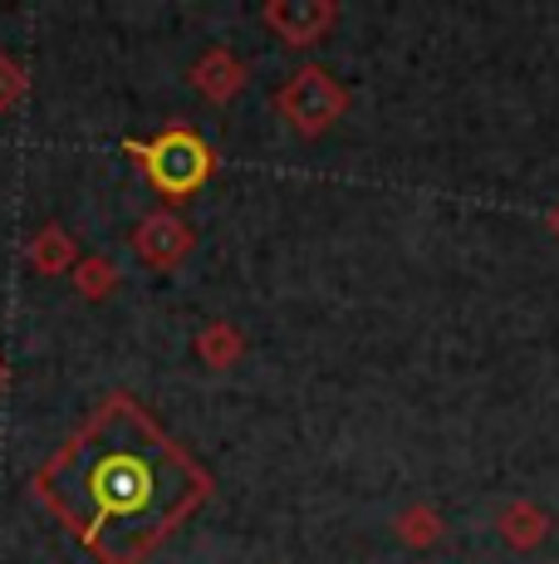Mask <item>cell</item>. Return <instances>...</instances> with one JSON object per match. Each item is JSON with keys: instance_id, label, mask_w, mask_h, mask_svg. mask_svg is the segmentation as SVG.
Returning a JSON list of instances; mask_svg holds the SVG:
<instances>
[{"instance_id": "cell-9", "label": "cell", "mask_w": 559, "mask_h": 564, "mask_svg": "<svg viewBox=\"0 0 559 564\" xmlns=\"http://www.w3.org/2000/svg\"><path fill=\"white\" fill-rule=\"evenodd\" d=\"M103 285H109V265H89V270H84V290H89V295H99Z\"/></svg>"}, {"instance_id": "cell-2", "label": "cell", "mask_w": 559, "mask_h": 564, "mask_svg": "<svg viewBox=\"0 0 559 564\" xmlns=\"http://www.w3.org/2000/svg\"><path fill=\"white\" fill-rule=\"evenodd\" d=\"M128 153H138V158L147 162L153 182L167 192V197H182V192H191L211 172L207 143H201L197 133H187V128H172V133H163L157 143H128Z\"/></svg>"}, {"instance_id": "cell-5", "label": "cell", "mask_w": 559, "mask_h": 564, "mask_svg": "<svg viewBox=\"0 0 559 564\" xmlns=\"http://www.w3.org/2000/svg\"><path fill=\"white\" fill-rule=\"evenodd\" d=\"M501 535L511 550H535V545H545V535H550V516L530 501H511L501 511Z\"/></svg>"}, {"instance_id": "cell-1", "label": "cell", "mask_w": 559, "mask_h": 564, "mask_svg": "<svg viewBox=\"0 0 559 564\" xmlns=\"http://www.w3.org/2000/svg\"><path fill=\"white\" fill-rule=\"evenodd\" d=\"M280 113L289 118V128L305 138H319L329 123H339L343 108H349V94L329 69L319 64H305L299 74H289V84L280 89Z\"/></svg>"}, {"instance_id": "cell-8", "label": "cell", "mask_w": 559, "mask_h": 564, "mask_svg": "<svg viewBox=\"0 0 559 564\" xmlns=\"http://www.w3.org/2000/svg\"><path fill=\"white\" fill-rule=\"evenodd\" d=\"M235 354H241V334H235L231 324H217V329L201 334V359L207 364L226 368V364H235Z\"/></svg>"}, {"instance_id": "cell-7", "label": "cell", "mask_w": 559, "mask_h": 564, "mask_svg": "<svg viewBox=\"0 0 559 564\" xmlns=\"http://www.w3.org/2000/svg\"><path fill=\"white\" fill-rule=\"evenodd\" d=\"M397 540H403L407 550H432L437 540L447 535V525H442V516L432 511V506H407L403 516H397Z\"/></svg>"}, {"instance_id": "cell-10", "label": "cell", "mask_w": 559, "mask_h": 564, "mask_svg": "<svg viewBox=\"0 0 559 564\" xmlns=\"http://www.w3.org/2000/svg\"><path fill=\"white\" fill-rule=\"evenodd\" d=\"M550 231L559 236V206H555V212H550Z\"/></svg>"}, {"instance_id": "cell-4", "label": "cell", "mask_w": 559, "mask_h": 564, "mask_svg": "<svg viewBox=\"0 0 559 564\" xmlns=\"http://www.w3.org/2000/svg\"><path fill=\"white\" fill-rule=\"evenodd\" d=\"M138 251H143V260H153V265H177V260L191 251V226L172 212L147 216V221L138 226Z\"/></svg>"}, {"instance_id": "cell-3", "label": "cell", "mask_w": 559, "mask_h": 564, "mask_svg": "<svg viewBox=\"0 0 559 564\" xmlns=\"http://www.w3.org/2000/svg\"><path fill=\"white\" fill-rule=\"evenodd\" d=\"M335 20H339L335 0H275V6H265V25L285 45H319L335 30Z\"/></svg>"}, {"instance_id": "cell-6", "label": "cell", "mask_w": 559, "mask_h": 564, "mask_svg": "<svg viewBox=\"0 0 559 564\" xmlns=\"http://www.w3.org/2000/svg\"><path fill=\"white\" fill-rule=\"evenodd\" d=\"M191 79H197V89L207 94V99H231L235 89H241L245 84V69H241V59H235V54H226V50H211L207 59L197 64V69H191Z\"/></svg>"}]
</instances>
